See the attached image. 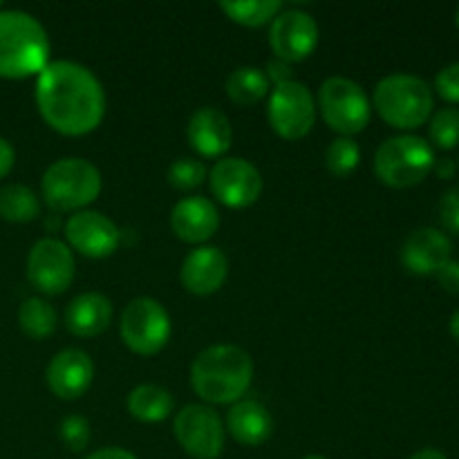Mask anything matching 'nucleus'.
Instances as JSON below:
<instances>
[{
    "label": "nucleus",
    "instance_id": "obj_1",
    "mask_svg": "<svg viewBox=\"0 0 459 459\" xmlns=\"http://www.w3.org/2000/svg\"><path fill=\"white\" fill-rule=\"evenodd\" d=\"M36 106L54 130L79 137L101 124L106 92L90 67L74 61H49L36 79Z\"/></svg>",
    "mask_w": 459,
    "mask_h": 459
},
{
    "label": "nucleus",
    "instance_id": "obj_2",
    "mask_svg": "<svg viewBox=\"0 0 459 459\" xmlns=\"http://www.w3.org/2000/svg\"><path fill=\"white\" fill-rule=\"evenodd\" d=\"M254 361L238 345H211L191 366V385L204 402L233 403L249 390Z\"/></svg>",
    "mask_w": 459,
    "mask_h": 459
},
{
    "label": "nucleus",
    "instance_id": "obj_3",
    "mask_svg": "<svg viewBox=\"0 0 459 459\" xmlns=\"http://www.w3.org/2000/svg\"><path fill=\"white\" fill-rule=\"evenodd\" d=\"M49 63V39L31 13L0 9V76L27 79Z\"/></svg>",
    "mask_w": 459,
    "mask_h": 459
},
{
    "label": "nucleus",
    "instance_id": "obj_4",
    "mask_svg": "<svg viewBox=\"0 0 459 459\" xmlns=\"http://www.w3.org/2000/svg\"><path fill=\"white\" fill-rule=\"evenodd\" d=\"M372 101L385 124L411 130L429 121L433 112V90L420 76L390 74L377 83Z\"/></svg>",
    "mask_w": 459,
    "mask_h": 459
},
{
    "label": "nucleus",
    "instance_id": "obj_5",
    "mask_svg": "<svg viewBox=\"0 0 459 459\" xmlns=\"http://www.w3.org/2000/svg\"><path fill=\"white\" fill-rule=\"evenodd\" d=\"M101 186L99 169L83 157H63L54 161L40 179L45 202L54 211H76L92 204Z\"/></svg>",
    "mask_w": 459,
    "mask_h": 459
},
{
    "label": "nucleus",
    "instance_id": "obj_6",
    "mask_svg": "<svg viewBox=\"0 0 459 459\" xmlns=\"http://www.w3.org/2000/svg\"><path fill=\"white\" fill-rule=\"evenodd\" d=\"M435 152L426 139L415 134L390 137L377 148L375 173L385 186L411 188L433 170Z\"/></svg>",
    "mask_w": 459,
    "mask_h": 459
},
{
    "label": "nucleus",
    "instance_id": "obj_7",
    "mask_svg": "<svg viewBox=\"0 0 459 459\" xmlns=\"http://www.w3.org/2000/svg\"><path fill=\"white\" fill-rule=\"evenodd\" d=\"M318 106L325 124L345 137L361 133L370 121L372 108L366 90L345 76H330L321 85Z\"/></svg>",
    "mask_w": 459,
    "mask_h": 459
},
{
    "label": "nucleus",
    "instance_id": "obj_8",
    "mask_svg": "<svg viewBox=\"0 0 459 459\" xmlns=\"http://www.w3.org/2000/svg\"><path fill=\"white\" fill-rule=\"evenodd\" d=\"M119 332L124 343L142 357H152L170 339V318L164 305L155 299H134L121 312Z\"/></svg>",
    "mask_w": 459,
    "mask_h": 459
},
{
    "label": "nucleus",
    "instance_id": "obj_9",
    "mask_svg": "<svg viewBox=\"0 0 459 459\" xmlns=\"http://www.w3.org/2000/svg\"><path fill=\"white\" fill-rule=\"evenodd\" d=\"M267 117L272 128L282 139L305 137L316 121V101L312 92L300 81H287L278 83L269 94Z\"/></svg>",
    "mask_w": 459,
    "mask_h": 459
},
{
    "label": "nucleus",
    "instance_id": "obj_10",
    "mask_svg": "<svg viewBox=\"0 0 459 459\" xmlns=\"http://www.w3.org/2000/svg\"><path fill=\"white\" fill-rule=\"evenodd\" d=\"M179 446L195 459H218L224 448V426L218 412L209 406L182 408L173 424Z\"/></svg>",
    "mask_w": 459,
    "mask_h": 459
},
{
    "label": "nucleus",
    "instance_id": "obj_11",
    "mask_svg": "<svg viewBox=\"0 0 459 459\" xmlns=\"http://www.w3.org/2000/svg\"><path fill=\"white\" fill-rule=\"evenodd\" d=\"M27 278L43 294H63L74 281V255L65 242L43 238L27 255Z\"/></svg>",
    "mask_w": 459,
    "mask_h": 459
},
{
    "label": "nucleus",
    "instance_id": "obj_12",
    "mask_svg": "<svg viewBox=\"0 0 459 459\" xmlns=\"http://www.w3.org/2000/svg\"><path fill=\"white\" fill-rule=\"evenodd\" d=\"M211 191L222 204L245 209L258 202L263 193V175L242 157H224L211 169Z\"/></svg>",
    "mask_w": 459,
    "mask_h": 459
},
{
    "label": "nucleus",
    "instance_id": "obj_13",
    "mask_svg": "<svg viewBox=\"0 0 459 459\" xmlns=\"http://www.w3.org/2000/svg\"><path fill=\"white\" fill-rule=\"evenodd\" d=\"M269 43L281 61H303L318 45L316 21L300 9L281 12L273 18V25L269 30Z\"/></svg>",
    "mask_w": 459,
    "mask_h": 459
},
{
    "label": "nucleus",
    "instance_id": "obj_14",
    "mask_svg": "<svg viewBox=\"0 0 459 459\" xmlns=\"http://www.w3.org/2000/svg\"><path fill=\"white\" fill-rule=\"evenodd\" d=\"M65 238L79 254L88 258H108L121 242V231L108 215L99 211H76L65 222Z\"/></svg>",
    "mask_w": 459,
    "mask_h": 459
},
{
    "label": "nucleus",
    "instance_id": "obj_15",
    "mask_svg": "<svg viewBox=\"0 0 459 459\" xmlns=\"http://www.w3.org/2000/svg\"><path fill=\"white\" fill-rule=\"evenodd\" d=\"M92 359H90L83 350L76 348L61 350V352L49 361L48 370H45V379H48L49 390H52L58 399L83 397V394L88 393L90 384H92Z\"/></svg>",
    "mask_w": 459,
    "mask_h": 459
},
{
    "label": "nucleus",
    "instance_id": "obj_16",
    "mask_svg": "<svg viewBox=\"0 0 459 459\" xmlns=\"http://www.w3.org/2000/svg\"><path fill=\"white\" fill-rule=\"evenodd\" d=\"M220 227V213L209 197H184L170 211V229L175 236L191 245H200L215 236Z\"/></svg>",
    "mask_w": 459,
    "mask_h": 459
},
{
    "label": "nucleus",
    "instance_id": "obj_17",
    "mask_svg": "<svg viewBox=\"0 0 459 459\" xmlns=\"http://www.w3.org/2000/svg\"><path fill=\"white\" fill-rule=\"evenodd\" d=\"M227 273V255L218 247H200L186 255L179 278H182V285L186 287V291L197 296H209L224 285Z\"/></svg>",
    "mask_w": 459,
    "mask_h": 459
},
{
    "label": "nucleus",
    "instance_id": "obj_18",
    "mask_svg": "<svg viewBox=\"0 0 459 459\" xmlns=\"http://www.w3.org/2000/svg\"><path fill=\"white\" fill-rule=\"evenodd\" d=\"M451 260V240L437 229H417L402 247V263L417 276L437 273L444 263Z\"/></svg>",
    "mask_w": 459,
    "mask_h": 459
},
{
    "label": "nucleus",
    "instance_id": "obj_19",
    "mask_svg": "<svg viewBox=\"0 0 459 459\" xmlns=\"http://www.w3.org/2000/svg\"><path fill=\"white\" fill-rule=\"evenodd\" d=\"M188 142L200 155L220 157L231 148L233 128L229 117L218 108H200L188 121Z\"/></svg>",
    "mask_w": 459,
    "mask_h": 459
},
{
    "label": "nucleus",
    "instance_id": "obj_20",
    "mask_svg": "<svg viewBox=\"0 0 459 459\" xmlns=\"http://www.w3.org/2000/svg\"><path fill=\"white\" fill-rule=\"evenodd\" d=\"M110 321L112 303L97 291L76 296L65 309V327L74 336H83V339L101 334L110 325Z\"/></svg>",
    "mask_w": 459,
    "mask_h": 459
},
{
    "label": "nucleus",
    "instance_id": "obj_21",
    "mask_svg": "<svg viewBox=\"0 0 459 459\" xmlns=\"http://www.w3.org/2000/svg\"><path fill=\"white\" fill-rule=\"evenodd\" d=\"M227 429L242 446H260L272 437L273 420L258 402H238L227 415Z\"/></svg>",
    "mask_w": 459,
    "mask_h": 459
},
{
    "label": "nucleus",
    "instance_id": "obj_22",
    "mask_svg": "<svg viewBox=\"0 0 459 459\" xmlns=\"http://www.w3.org/2000/svg\"><path fill=\"white\" fill-rule=\"evenodd\" d=\"M128 411L143 424L164 421L173 411V397L166 388L155 384H142L128 394Z\"/></svg>",
    "mask_w": 459,
    "mask_h": 459
},
{
    "label": "nucleus",
    "instance_id": "obj_23",
    "mask_svg": "<svg viewBox=\"0 0 459 459\" xmlns=\"http://www.w3.org/2000/svg\"><path fill=\"white\" fill-rule=\"evenodd\" d=\"M227 94L238 106H254L269 94V79L260 67L242 65L227 79Z\"/></svg>",
    "mask_w": 459,
    "mask_h": 459
},
{
    "label": "nucleus",
    "instance_id": "obj_24",
    "mask_svg": "<svg viewBox=\"0 0 459 459\" xmlns=\"http://www.w3.org/2000/svg\"><path fill=\"white\" fill-rule=\"evenodd\" d=\"M40 202L25 184H7L0 188V218L7 222H31L39 218Z\"/></svg>",
    "mask_w": 459,
    "mask_h": 459
},
{
    "label": "nucleus",
    "instance_id": "obj_25",
    "mask_svg": "<svg viewBox=\"0 0 459 459\" xmlns=\"http://www.w3.org/2000/svg\"><path fill=\"white\" fill-rule=\"evenodd\" d=\"M18 323L21 330L25 332L30 339H48L56 330V312L52 305L43 299H27L22 300L21 309H18Z\"/></svg>",
    "mask_w": 459,
    "mask_h": 459
},
{
    "label": "nucleus",
    "instance_id": "obj_26",
    "mask_svg": "<svg viewBox=\"0 0 459 459\" xmlns=\"http://www.w3.org/2000/svg\"><path fill=\"white\" fill-rule=\"evenodd\" d=\"M220 7H222V12L231 21L240 22V25L260 27L278 16V12L282 9V3H278V0H247V3H229V0H222Z\"/></svg>",
    "mask_w": 459,
    "mask_h": 459
},
{
    "label": "nucleus",
    "instance_id": "obj_27",
    "mask_svg": "<svg viewBox=\"0 0 459 459\" xmlns=\"http://www.w3.org/2000/svg\"><path fill=\"white\" fill-rule=\"evenodd\" d=\"M359 161H361V151H359L354 139L339 137L327 146L325 164L327 170L336 178H348L352 170H357Z\"/></svg>",
    "mask_w": 459,
    "mask_h": 459
},
{
    "label": "nucleus",
    "instance_id": "obj_28",
    "mask_svg": "<svg viewBox=\"0 0 459 459\" xmlns=\"http://www.w3.org/2000/svg\"><path fill=\"white\" fill-rule=\"evenodd\" d=\"M430 139L435 146L451 151L459 143V110L457 108H442L430 119Z\"/></svg>",
    "mask_w": 459,
    "mask_h": 459
},
{
    "label": "nucleus",
    "instance_id": "obj_29",
    "mask_svg": "<svg viewBox=\"0 0 459 459\" xmlns=\"http://www.w3.org/2000/svg\"><path fill=\"white\" fill-rule=\"evenodd\" d=\"M206 178V166L195 157H179L169 166V184L179 191L200 186Z\"/></svg>",
    "mask_w": 459,
    "mask_h": 459
},
{
    "label": "nucleus",
    "instance_id": "obj_30",
    "mask_svg": "<svg viewBox=\"0 0 459 459\" xmlns=\"http://www.w3.org/2000/svg\"><path fill=\"white\" fill-rule=\"evenodd\" d=\"M61 439L72 451H83L90 444V424L79 415H70L61 421Z\"/></svg>",
    "mask_w": 459,
    "mask_h": 459
},
{
    "label": "nucleus",
    "instance_id": "obj_31",
    "mask_svg": "<svg viewBox=\"0 0 459 459\" xmlns=\"http://www.w3.org/2000/svg\"><path fill=\"white\" fill-rule=\"evenodd\" d=\"M435 88H437L439 97L446 99L451 103H459V63L446 65L435 79Z\"/></svg>",
    "mask_w": 459,
    "mask_h": 459
},
{
    "label": "nucleus",
    "instance_id": "obj_32",
    "mask_svg": "<svg viewBox=\"0 0 459 459\" xmlns=\"http://www.w3.org/2000/svg\"><path fill=\"white\" fill-rule=\"evenodd\" d=\"M439 218L448 231L459 233V186H453L451 191L444 193L439 202Z\"/></svg>",
    "mask_w": 459,
    "mask_h": 459
},
{
    "label": "nucleus",
    "instance_id": "obj_33",
    "mask_svg": "<svg viewBox=\"0 0 459 459\" xmlns=\"http://www.w3.org/2000/svg\"><path fill=\"white\" fill-rule=\"evenodd\" d=\"M437 281L448 294H459V260H448L437 269Z\"/></svg>",
    "mask_w": 459,
    "mask_h": 459
},
{
    "label": "nucleus",
    "instance_id": "obj_34",
    "mask_svg": "<svg viewBox=\"0 0 459 459\" xmlns=\"http://www.w3.org/2000/svg\"><path fill=\"white\" fill-rule=\"evenodd\" d=\"M267 70H269L267 79L273 81L276 85L278 83H287V81H294V79H291V76H294V72H291L290 63L281 61V58H272V61H269V65H267Z\"/></svg>",
    "mask_w": 459,
    "mask_h": 459
},
{
    "label": "nucleus",
    "instance_id": "obj_35",
    "mask_svg": "<svg viewBox=\"0 0 459 459\" xmlns=\"http://www.w3.org/2000/svg\"><path fill=\"white\" fill-rule=\"evenodd\" d=\"M13 161H16L13 146L7 142V139L0 137V179H3L4 175H9V170L13 169Z\"/></svg>",
    "mask_w": 459,
    "mask_h": 459
},
{
    "label": "nucleus",
    "instance_id": "obj_36",
    "mask_svg": "<svg viewBox=\"0 0 459 459\" xmlns=\"http://www.w3.org/2000/svg\"><path fill=\"white\" fill-rule=\"evenodd\" d=\"M85 459H137L130 451H124V448H101V451H94L92 455H88Z\"/></svg>",
    "mask_w": 459,
    "mask_h": 459
},
{
    "label": "nucleus",
    "instance_id": "obj_37",
    "mask_svg": "<svg viewBox=\"0 0 459 459\" xmlns=\"http://www.w3.org/2000/svg\"><path fill=\"white\" fill-rule=\"evenodd\" d=\"M411 459H446V455L442 451H437V448H421Z\"/></svg>",
    "mask_w": 459,
    "mask_h": 459
},
{
    "label": "nucleus",
    "instance_id": "obj_38",
    "mask_svg": "<svg viewBox=\"0 0 459 459\" xmlns=\"http://www.w3.org/2000/svg\"><path fill=\"white\" fill-rule=\"evenodd\" d=\"M433 169L437 170L439 175H444V178H451L453 170H455V166H453L451 160H444V161H435Z\"/></svg>",
    "mask_w": 459,
    "mask_h": 459
},
{
    "label": "nucleus",
    "instance_id": "obj_39",
    "mask_svg": "<svg viewBox=\"0 0 459 459\" xmlns=\"http://www.w3.org/2000/svg\"><path fill=\"white\" fill-rule=\"evenodd\" d=\"M451 334H453V339L459 343V312H455L451 316Z\"/></svg>",
    "mask_w": 459,
    "mask_h": 459
},
{
    "label": "nucleus",
    "instance_id": "obj_40",
    "mask_svg": "<svg viewBox=\"0 0 459 459\" xmlns=\"http://www.w3.org/2000/svg\"><path fill=\"white\" fill-rule=\"evenodd\" d=\"M305 459H327V457H321V455H307Z\"/></svg>",
    "mask_w": 459,
    "mask_h": 459
},
{
    "label": "nucleus",
    "instance_id": "obj_41",
    "mask_svg": "<svg viewBox=\"0 0 459 459\" xmlns=\"http://www.w3.org/2000/svg\"><path fill=\"white\" fill-rule=\"evenodd\" d=\"M455 22H457V27H459V7H457V12H455Z\"/></svg>",
    "mask_w": 459,
    "mask_h": 459
},
{
    "label": "nucleus",
    "instance_id": "obj_42",
    "mask_svg": "<svg viewBox=\"0 0 459 459\" xmlns=\"http://www.w3.org/2000/svg\"><path fill=\"white\" fill-rule=\"evenodd\" d=\"M0 9H3V3H0Z\"/></svg>",
    "mask_w": 459,
    "mask_h": 459
}]
</instances>
